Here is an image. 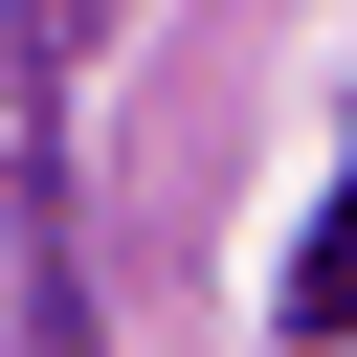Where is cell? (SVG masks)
Returning <instances> with one entry per match:
<instances>
[{"label":"cell","instance_id":"cell-1","mask_svg":"<svg viewBox=\"0 0 357 357\" xmlns=\"http://www.w3.org/2000/svg\"><path fill=\"white\" fill-rule=\"evenodd\" d=\"M290 335H312V357H335V335H357V178H335V223H312V245H290Z\"/></svg>","mask_w":357,"mask_h":357}]
</instances>
